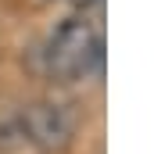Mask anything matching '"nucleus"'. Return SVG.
I'll list each match as a JSON object with an SVG mask.
<instances>
[{"label":"nucleus","instance_id":"nucleus-3","mask_svg":"<svg viewBox=\"0 0 154 154\" xmlns=\"http://www.w3.org/2000/svg\"><path fill=\"white\" fill-rule=\"evenodd\" d=\"M72 4H75V7H82V11H86V7H93V4H100V0H72Z\"/></svg>","mask_w":154,"mask_h":154},{"label":"nucleus","instance_id":"nucleus-1","mask_svg":"<svg viewBox=\"0 0 154 154\" xmlns=\"http://www.w3.org/2000/svg\"><path fill=\"white\" fill-rule=\"evenodd\" d=\"M100 61H104V39L97 32V25L86 18H65L43 50L47 75L54 82L90 79L100 68Z\"/></svg>","mask_w":154,"mask_h":154},{"label":"nucleus","instance_id":"nucleus-2","mask_svg":"<svg viewBox=\"0 0 154 154\" xmlns=\"http://www.w3.org/2000/svg\"><path fill=\"white\" fill-rule=\"evenodd\" d=\"M75 129H79V118L72 115L68 104H57V100H36L22 111V133L43 154L68 151L75 140Z\"/></svg>","mask_w":154,"mask_h":154}]
</instances>
